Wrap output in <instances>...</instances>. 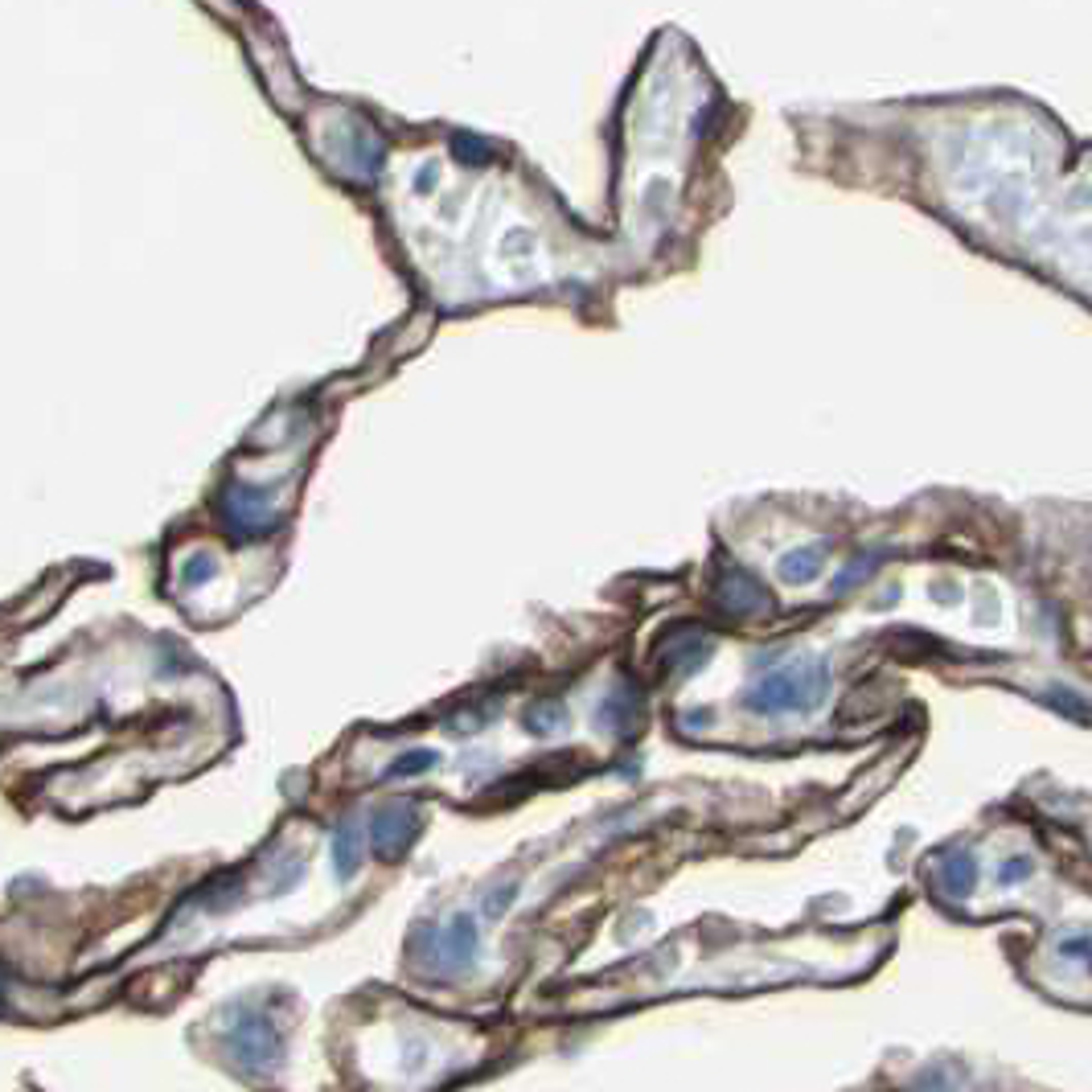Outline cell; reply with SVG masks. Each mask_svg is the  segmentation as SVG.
Returning <instances> with one entry per match:
<instances>
[{
	"label": "cell",
	"mask_w": 1092,
	"mask_h": 1092,
	"mask_svg": "<svg viewBox=\"0 0 1092 1092\" xmlns=\"http://www.w3.org/2000/svg\"><path fill=\"white\" fill-rule=\"evenodd\" d=\"M829 694V666L822 658L797 662V666L773 669L756 691L747 694V707L760 715H785V711H813Z\"/></svg>",
	"instance_id": "obj_1"
},
{
	"label": "cell",
	"mask_w": 1092,
	"mask_h": 1092,
	"mask_svg": "<svg viewBox=\"0 0 1092 1092\" xmlns=\"http://www.w3.org/2000/svg\"><path fill=\"white\" fill-rule=\"evenodd\" d=\"M222 513H226V526L239 534V538H251V534H267L275 526V509H271V497L264 489H251V485H235L222 502Z\"/></svg>",
	"instance_id": "obj_2"
},
{
	"label": "cell",
	"mask_w": 1092,
	"mask_h": 1092,
	"mask_svg": "<svg viewBox=\"0 0 1092 1092\" xmlns=\"http://www.w3.org/2000/svg\"><path fill=\"white\" fill-rule=\"evenodd\" d=\"M715 596H719L723 613H731V616H764L769 613V591L760 587L756 575H747V571H740V567H727V571H723Z\"/></svg>",
	"instance_id": "obj_3"
},
{
	"label": "cell",
	"mask_w": 1092,
	"mask_h": 1092,
	"mask_svg": "<svg viewBox=\"0 0 1092 1092\" xmlns=\"http://www.w3.org/2000/svg\"><path fill=\"white\" fill-rule=\"evenodd\" d=\"M415 834H420V818H415L411 809H386V813L374 818V846H378L382 858L402 854Z\"/></svg>",
	"instance_id": "obj_4"
},
{
	"label": "cell",
	"mask_w": 1092,
	"mask_h": 1092,
	"mask_svg": "<svg viewBox=\"0 0 1092 1092\" xmlns=\"http://www.w3.org/2000/svg\"><path fill=\"white\" fill-rule=\"evenodd\" d=\"M600 719L608 731H620V735H629L633 727L640 723V691L633 682H624V686H616L608 694V702L600 707Z\"/></svg>",
	"instance_id": "obj_5"
},
{
	"label": "cell",
	"mask_w": 1092,
	"mask_h": 1092,
	"mask_svg": "<svg viewBox=\"0 0 1092 1092\" xmlns=\"http://www.w3.org/2000/svg\"><path fill=\"white\" fill-rule=\"evenodd\" d=\"M974 883H978V862H974V854L958 851L940 862V887H945L949 896H969Z\"/></svg>",
	"instance_id": "obj_6"
},
{
	"label": "cell",
	"mask_w": 1092,
	"mask_h": 1092,
	"mask_svg": "<svg viewBox=\"0 0 1092 1092\" xmlns=\"http://www.w3.org/2000/svg\"><path fill=\"white\" fill-rule=\"evenodd\" d=\"M822 547H801L793 555H785L780 559V580L785 584H809V580H818V571H822Z\"/></svg>",
	"instance_id": "obj_7"
},
{
	"label": "cell",
	"mask_w": 1092,
	"mask_h": 1092,
	"mask_svg": "<svg viewBox=\"0 0 1092 1092\" xmlns=\"http://www.w3.org/2000/svg\"><path fill=\"white\" fill-rule=\"evenodd\" d=\"M563 702H555V698H542V702H531L526 707V715H522V727L531 731V735H551L555 727L563 723Z\"/></svg>",
	"instance_id": "obj_8"
},
{
	"label": "cell",
	"mask_w": 1092,
	"mask_h": 1092,
	"mask_svg": "<svg viewBox=\"0 0 1092 1092\" xmlns=\"http://www.w3.org/2000/svg\"><path fill=\"white\" fill-rule=\"evenodd\" d=\"M333 862H337V875H342V880L353 875V867H358V829L349 826V822L337 829V838H333Z\"/></svg>",
	"instance_id": "obj_9"
},
{
	"label": "cell",
	"mask_w": 1092,
	"mask_h": 1092,
	"mask_svg": "<svg viewBox=\"0 0 1092 1092\" xmlns=\"http://www.w3.org/2000/svg\"><path fill=\"white\" fill-rule=\"evenodd\" d=\"M453 153L464 160V164H485V160H489V144L477 140V136H456Z\"/></svg>",
	"instance_id": "obj_10"
},
{
	"label": "cell",
	"mask_w": 1092,
	"mask_h": 1092,
	"mask_svg": "<svg viewBox=\"0 0 1092 1092\" xmlns=\"http://www.w3.org/2000/svg\"><path fill=\"white\" fill-rule=\"evenodd\" d=\"M953 1089H958V1085H953L949 1067H929V1072H920L916 1085H912V1092H953Z\"/></svg>",
	"instance_id": "obj_11"
},
{
	"label": "cell",
	"mask_w": 1092,
	"mask_h": 1092,
	"mask_svg": "<svg viewBox=\"0 0 1092 1092\" xmlns=\"http://www.w3.org/2000/svg\"><path fill=\"white\" fill-rule=\"evenodd\" d=\"M213 575H218V563H213L210 555H193V559L186 563V584H189V587L210 584Z\"/></svg>",
	"instance_id": "obj_12"
},
{
	"label": "cell",
	"mask_w": 1092,
	"mask_h": 1092,
	"mask_svg": "<svg viewBox=\"0 0 1092 1092\" xmlns=\"http://www.w3.org/2000/svg\"><path fill=\"white\" fill-rule=\"evenodd\" d=\"M1031 871H1035V862H1031V858H1023V854H1014V858H1007V862H1002L998 880H1002V883H1023L1027 875H1031Z\"/></svg>",
	"instance_id": "obj_13"
},
{
	"label": "cell",
	"mask_w": 1092,
	"mask_h": 1092,
	"mask_svg": "<svg viewBox=\"0 0 1092 1092\" xmlns=\"http://www.w3.org/2000/svg\"><path fill=\"white\" fill-rule=\"evenodd\" d=\"M1060 953L1067 961H1089L1092 965V936H1064L1060 940Z\"/></svg>",
	"instance_id": "obj_14"
},
{
	"label": "cell",
	"mask_w": 1092,
	"mask_h": 1092,
	"mask_svg": "<svg viewBox=\"0 0 1092 1092\" xmlns=\"http://www.w3.org/2000/svg\"><path fill=\"white\" fill-rule=\"evenodd\" d=\"M436 764V751H411V756H402L399 764L391 769L395 776H407V773H424V769H431Z\"/></svg>",
	"instance_id": "obj_15"
},
{
	"label": "cell",
	"mask_w": 1092,
	"mask_h": 1092,
	"mask_svg": "<svg viewBox=\"0 0 1092 1092\" xmlns=\"http://www.w3.org/2000/svg\"><path fill=\"white\" fill-rule=\"evenodd\" d=\"M875 563H880V555H867L862 563H854V567H846V571H842V575L834 580V591H846L851 584H858V580H862V575H867V571H871Z\"/></svg>",
	"instance_id": "obj_16"
},
{
	"label": "cell",
	"mask_w": 1092,
	"mask_h": 1092,
	"mask_svg": "<svg viewBox=\"0 0 1092 1092\" xmlns=\"http://www.w3.org/2000/svg\"><path fill=\"white\" fill-rule=\"evenodd\" d=\"M436 177H440V169H436V164H427L424 173H420V189H431L436 186Z\"/></svg>",
	"instance_id": "obj_17"
},
{
	"label": "cell",
	"mask_w": 1092,
	"mask_h": 1092,
	"mask_svg": "<svg viewBox=\"0 0 1092 1092\" xmlns=\"http://www.w3.org/2000/svg\"><path fill=\"white\" fill-rule=\"evenodd\" d=\"M707 723H711L707 719V711H691V715H686V727H694V731H702Z\"/></svg>",
	"instance_id": "obj_18"
}]
</instances>
